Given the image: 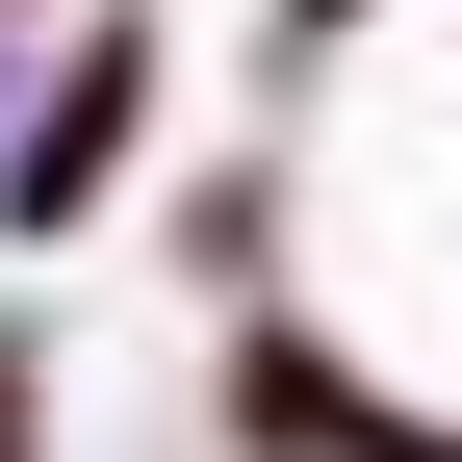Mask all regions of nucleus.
Segmentation results:
<instances>
[{
  "label": "nucleus",
  "instance_id": "nucleus-1",
  "mask_svg": "<svg viewBox=\"0 0 462 462\" xmlns=\"http://www.w3.org/2000/svg\"><path fill=\"white\" fill-rule=\"evenodd\" d=\"M154 103H180V51H154V0H78V26L26 51V103H0V231H103L129 206V154H154Z\"/></svg>",
  "mask_w": 462,
  "mask_h": 462
},
{
  "label": "nucleus",
  "instance_id": "nucleus-2",
  "mask_svg": "<svg viewBox=\"0 0 462 462\" xmlns=\"http://www.w3.org/2000/svg\"><path fill=\"white\" fill-rule=\"evenodd\" d=\"M231 462H462V411H385L309 309H231Z\"/></svg>",
  "mask_w": 462,
  "mask_h": 462
},
{
  "label": "nucleus",
  "instance_id": "nucleus-3",
  "mask_svg": "<svg viewBox=\"0 0 462 462\" xmlns=\"http://www.w3.org/2000/svg\"><path fill=\"white\" fill-rule=\"evenodd\" d=\"M0 462H51V334L0 309Z\"/></svg>",
  "mask_w": 462,
  "mask_h": 462
},
{
  "label": "nucleus",
  "instance_id": "nucleus-4",
  "mask_svg": "<svg viewBox=\"0 0 462 462\" xmlns=\"http://www.w3.org/2000/svg\"><path fill=\"white\" fill-rule=\"evenodd\" d=\"M0 103H26V26H0Z\"/></svg>",
  "mask_w": 462,
  "mask_h": 462
},
{
  "label": "nucleus",
  "instance_id": "nucleus-5",
  "mask_svg": "<svg viewBox=\"0 0 462 462\" xmlns=\"http://www.w3.org/2000/svg\"><path fill=\"white\" fill-rule=\"evenodd\" d=\"M0 26H26V0H0ZM51 26H78V0H51Z\"/></svg>",
  "mask_w": 462,
  "mask_h": 462
}]
</instances>
